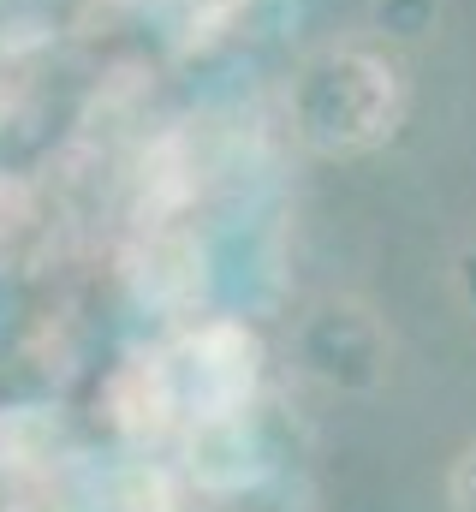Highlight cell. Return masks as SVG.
Returning <instances> with one entry per match:
<instances>
[{
  "instance_id": "1",
  "label": "cell",
  "mask_w": 476,
  "mask_h": 512,
  "mask_svg": "<svg viewBox=\"0 0 476 512\" xmlns=\"http://www.w3.org/2000/svg\"><path fill=\"white\" fill-rule=\"evenodd\" d=\"M399 114H405V78L387 54L369 48H328L292 84V120L322 155L375 149L381 137H393Z\"/></svg>"
},
{
  "instance_id": "2",
  "label": "cell",
  "mask_w": 476,
  "mask_h": 512,
  "mask_svg": "<svg viewBox=\"0 0 476 512\" xmlns=\"http://www.w3.org/2000/svg\"><path fill=\"white\" fill-rule=\"evenodd\" d=\"M447 501L453 512H476V447H465L453 459V477H447Z\"/></svg>"
}]
</instances>
